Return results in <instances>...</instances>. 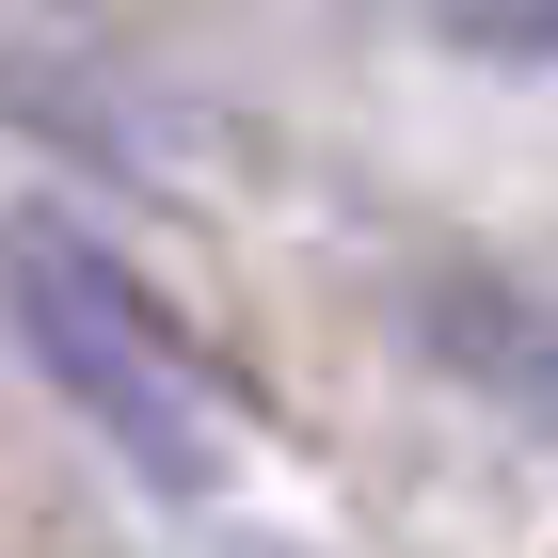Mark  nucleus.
I'll list each match as a JSON object with an SVG mask.
<instances>
[{
  "label": "nucleus",
  "mask_w": 558,
  "mask_h": 558,
  "mask_svg": "<svg viewBox=\"0 0 558 558\" xmlns=\"http://www.w3.org/2000/svg\"><path fill=\"white\" fill-rule=\"evenodd\" d=\"M0 319H16V351L48 367V399H64L129 478H160V495H208V478H223L208 351L175 336V303L144 288L96 223H64V208H16V223H0Z\"/></svg>",
  "instance_id": "f257e3e1"
},
{
  "label": "nucleus",
  "mask_w": 558,
  "mask_h": 558,
  "mask_svg": "<svg viewBox=\"0 0 558 558\" xmlns=\"http://www.w3.org/2000/svg\"><path fill=\"white\" fill-rule=\"evenodd\" d=\"M430 351H447L478 399H511V415L558 430V303H543V288H495V271L430 288Z\"/></svg>",
  "instance_id": "f03ea898"
},
{
  "label": "nucleus",
  "mask_w": 558,
  "mask_h": 558,
  "mask_svg": "<svg viewBox=\"0 0 558 558\" xmlns=\"http://www.w3.org/2000/svg\"><path fill=\"white\" fill-rule=\"evenodd\" d=\"M447 33L495 48V64H543V81H558V0H447Z\"/></svg>",
  "instance_id": "7ed1b4c3"
}]
</instances>
